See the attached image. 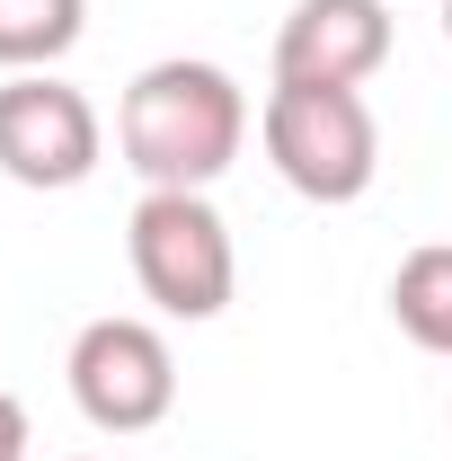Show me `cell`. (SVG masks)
<instances>
[{
  "instance_id": "7",
  "label": "cell",
  "mask_w": 452,
  "mask_h": 461,
  "mask_svg": "<svg viewBox=\"0 0 452 461\" xmlns=\"http://www.w3.org/2000/svg\"><path fill=\"white\" fill-rule=\"evenodd\" d=\"M391 320L408 346H426V355H452V240H426V249H408L391 276Z\"/></svg>"
},
{
  "instance_id": "6",
  "label": "cell",
  "mask_w": 452,
  "mask_h": 461,
  "mask_svg": "<svg viewBox=\"0 0 452 461\" xmlns=\"http://www.w3.org/2000/svg\"><path fill=\"white\" fill-rule=\"evenodd\" d=\"M391 62V9L382 0H293L276 27V80L302 89H364Z\"/></svg>"
},
{
  "instance_id": "8",
  "label": "cell",
  "mask_w": 452,
  "mask_h": 461,
  "mask_svg": "<svg viewBox=\"0 0 452 461\" xmlns=\"http://www.w3.org/2000/svg\"><path fill=\"white\" fill-rule=\"evenodd\" d=\"M89 27V0H0V71H54Z\"/></svg>"
},
{
  "instance_id": "2",
  "label": "cell",
  "mask_w": 452,
  "mask_h": 461,
  "mask_svg": "<svg viewBox=\"0 0 452 461\" xmlns=\"http://www.w3.org/2000/svg\"><path fill=\"white\" fill-rule=\"evenodd\" d=\"M124 258H133V285L160 302V320H222L231 311L240 249H231V222L213 213V195L142 186V204L124 222Z\"/></svg>"
},
{
  "instance_id": "1",
  "label": "cell",
  "mask_w": 452,
  "mask_h": 461,
  "mask_svg": "<svg viewBox=\"0 0 452 461\" xmlns=\"http://www.w3.org/2000/svg\"><path fill=\"white\" fill-rule=\"evenodd\" d=\"M249 142V98L222 62L169 54L151 71H133L124 107H115V151L142 186H213Z\"/></svg>"
},
{
  "instance_id": "5",
  "label": "cell",
  "mask_w": 452,
  "mask_h": 461,
  "mask_svg": "<svg viewBox=\"0 0 452 461\" xmlns=\"http://www.w3.org/2000/svg\"><path fill=\"white\" fill-rule=\"evenodd\" d=\"M98 151H107V124L71 80H54V71H9L0 80V177L9 186L62 195L98 169Z\"/></svg>"
},
{
  "instance_id": "4",
  "label": "cell",
  "mask_w": 452,
  "mask_h": 461,
  "mask_svg": "<svg viewBox=\"0 0 452 461\" xmlns=\"http://www.w3.org/2000/svg\"><path fill=\"white\" fill-rule=\"evenodd\" d=\"M62 373H71V400H80V417H89L98 435H151L177 408L169 338H160L151 320H124V311L89 320V329L71 338V364H62Z\"/></svg>"
},
{
  "instance_id": "3",
  "label": "cell",
  "mask_w": 452,
  "mask_h": 461,
  "mask_svg": "<svg viewBox=\"0 0 452 461\" xmlns=\"http://www.w3.org/2000/svg\"><path fill=\"white\" fill-rule=\"evenodd\" d=\"M267 160L293 195L311 204H355L373 177H382V124L364 107V89H302V80H276L267 89Z\"/></svg>"
},
{
  "instance_id": "10",
  "label": "cell",
  "mask_w": 452,
  "mask_h": 461,
  "mask_svg": "<svg viewBox=\"0 0 452 461\" xmlns=\"http://www.w3.org/2000/svg\"><path fill=\"white\" fill-rule=\"evenodd\" d=\"M444 45H452V0H444Z\"/></svg>"
},
{
  "instance_id": "9",
  "label": "cell",
  "mask_w": 452,
  "mask_h": 461,
  "mask_svg": "<svg viewBox=\"0 0 452 461\" xmlns=\"http://www.w3.org/2000/svg\"><path fill=\"white\" fill-rule=\"evenodd\" d=\"M0 461H27V408L0 391Z\"/></svg>"
}]
</instances>
